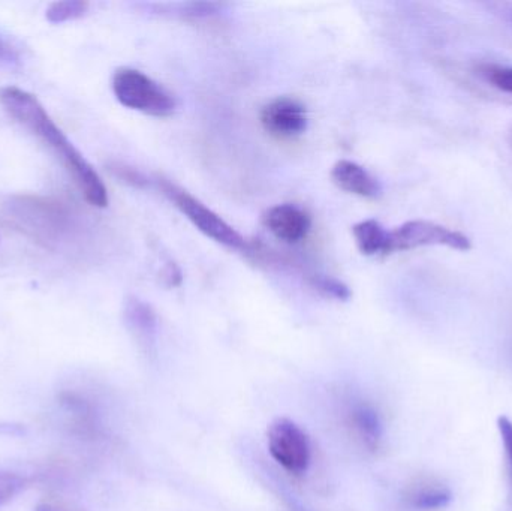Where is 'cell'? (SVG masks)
<instances>
[{
  "mask_svg": "<svg viewBox=\"0 0 512 511\" xmlns=\"http://www.w3.org/2000/svg\"><path fill=\"white\" fill-rule=\"evenodd\" d=\"M0 104L15 122L20 123L53 150L90 206L98 209L108 206L107 186L102 182L98 171L63 134L35 95L20 87H3L0 90Z\"/></svg>",
  "mask_w": 512,
  "mask_h": 511,
  "instance_id": "cell-1",
  "label": "cell"
},
{
  "mask_svg": "<svg viewBox=\"0 0 512 511\" xmlns=\"http://www.w3.org/2000/svg\"><path fill=\"white\" fill-rule=\"evenodd\" d=\"M111 86L117 101L129 110L152 117H168L176 111V98L138 69H117Z\"/></svg>",
  "mask_w": 512,
  "mask_h": 511,
  "instance_id": "cell-2",
  "label": "cell"
},
{
  "mask_svg": "<svg viewBox=\"0 0 512 511\" xmlns=\"http://www.w3.org/2000/svg\"><path fill=\"white\" fill-rule=\"evenodd\" d=\"M161 189L170 198L171 203H174L182 215H185L204 236L227 248L248 251L249 245L245 237L194 195L168 182H162Z\"/></svg>",
  "mask_w": 512,
  "mask_h": 511,
  "instance_id": "cell-3",
  "label": "cell"
},
{
  "mask_svg": "<svg viewBox=\"0 0 512 511\" xmlns=\"http://www.w3.org/2000/svg\"><path fill=\"white\" fill-rule=\"evenodd\" d=\"M421 246H447L466 252L472 248V243L468 236L459 231L423 219L405 222L396 230L390 231L388 254L411 251Z\"/></svg>",
  "mask_w": 512,
  "mask_h": 511,
  "instance_id": "cell-4",
  "label": "cell"
},
{
  "mask_svg": "<svg viewBox=\"0 0 512 511\" xmlns=\"http://www.w3.org/2000/svg\"><path fill=\"white\" fill-rule=\"evenodd\" d=\"M271 458L291 474L306 473L310 464V441L300 426L289 419H276L267 432Z\"/></svg>",
  "mask_w": 512,
  "mask_h": 511,
  "instance_id": "cell-5",
  "label": "cell"
},
{
  "mask_svg": "<svg viewBox=\"0 0 512 511\" xmlns=\"http://www.w3.org/2000/svg\"><path fill=\"white\" fill-rule=\"evenodd\" d=\"M262 128L277 140H294L307 131V110L297 99L280 96L264 105L259 114Z\"/></svg>",
  "mask_w": 512,
  "mask_h": 511,
  "instance_id": "cell-6",
  "label": "cell"
},
{
  "mask_svg": "<svg viewBox=\"0 0 512 511\" xmlns=\"http://www.w3.org/2000/svg\"><path fill=\"white\" fill-rule=\"evenodd\" d=\"M265 228L280 242L297 245L309 236L312 228L310 216L294 204H277L262 216Z\"/></svg>",
  "mask_w": 512,
  "mask_h": 511,
  "instance_id": "cell-7",
  "label": "cell"
},
{
  "mask_svg": "<svg viewBox=\"0 0 512 511\" xmlns=\"http://www.w3.org/2000/svg\"><path fill=\"white\" fill-rule=\"evenodd\" d=\"M330 177L337 188L357 197L373 200L382 192L381 183L376 177L357 162L348 161V159H340L336 162L331 168Z\"/></svg>",
  "mask_w": 512,
  "mask_h": 511,
  "instance_id": "cell-8",
  "label": "cell"
},
{
  "mask_svg": "<svg viewBox=\"0 0 512 511\" xmlns=\"http://www.w3.org/2000/svg\"><path fill=\"white\" fill-rule=\"evenodd\" d=\"M352 236H354L358 251L366 257H375L379 254L388 255L390 231L385 230L376 219H366V221L355 224L352 227Z\"/></svg>",
  "mask_w": 512,
  "mask_h": 511,
  "instance_id": "cell-9",
  "label": "cell"
},
{
  "mask_svg": "<svg viewBox=\"0 0 512 511\" xmlns=\"http://www.w3.org/2000/svg\"><path fill=\"white\" fill-rule=\"evenodd\" d=\"M349 425L367 449H379L382 441V423L378 413L369 405H358L349 413Z\"/></svg>",
  "mask_w": 512,
  "mask_h": 511,
  "instance_id": "cell-10",
  "label": "cell"
},
{
  "mask_svg": "<svg viewBox=\"0 0 512 511\" xmlns=\"http://www.w3.org/2000/svg\"><path fill=\"white\" fill-rule=\"evenodd\" d=\"M450 489L441 483H421L408 492V501L414 509L423 511L441 510L450 504Z\"/></svg>",
  "mask_w": 512,
  "mask_h": 511,
  "instance_id": "cell-11",
  "label": "cell"
},
{
  "mask_svg": "<svg viewBox=\"0 0 512 511\" xmlns=\"http://www.w3.org/2000/svg\"><path fill=\"white\" fill-rule=\"evenodd\" d=\"M126 320L138 335L149 339L156 330V315L149 305L138 299L129 300L126 306Z\"/></svg>",
  "mask_w": 512,
  "mask_h": 511,
  "instance_id": "cell-12",
  "label": "cell"
},
{
  "mask_svg": "<svg viewBox=\"0 0 512 511\" xmlns=\"http://www.w3.org/2000/svg\"><path fill=\"white\" fill-rule=\"evenodd\" d=\"M306 281L312 290L321 294L325 299L337 300V302H348L351 299L352 293L348 285L333 276L312 273V275L306 276Z\"/></svg>",
  "mask_w": 512,
  "mask_h": 511,
  "instance_id": "cell-13",
  "label": "cell"
},
{
  "mask_svg": "<svg viewBox=\"0 0 512 511\" xmlns=\"http://www.w3.org/2000/svg\"><path fill=\"white\" fill-rule=\"evenodd\" d=\"M89 9V3L83 0H65V2H53L45 11V18L50 23L60 24L65 21L77 20L83 17Z\"/></svg>",
  "mask_w": 512,
  "mask_h": 511,
  "instance_id": "cell-14",
  "label": "cell"
},
{
  "mask_svg": "<svg viewBox=\"0 0 512 511\" xmlns=\"http://www.w3.org/2000/svg\"><path fill=\"white\" fill-rule=\"evenodd\" d=\"M480 72L496 89L512 93V66L487 63V65L480 66Z\"/></svg>",
  "mask_w": 512,
  "mask_h": 511,
  "instance_id": "cell-15",
  "label": "cell"
},
{
  "mask_svg": "<svg viewBox=\"0 0 512 511\" xmlns=\"http://www.w3.org/2000/svg\"><path fill=\"white\" fill-rule=\"evenodd\" d=\"M24 479L17 474L0 471V507L17 497L24 489Z\"/></svg>",
  "mask_w": 512,
  "mask_h": 511,
  "instance_id": "cell-16",
  "label": "cell"
},
{
  "mask_svg": "<svg viewBox=\"0 0 512 511\" xmlns=\"http://www.w3.org/2000/svg\"><path fill=\"white\" fill-rule=\"evenodd\" d=\"M498 431L504 444L505 459H507L508 474H510L511 501H512V422L507 416L498 419Z\"/></svg>",
  "mask_w": 512,
  "mask_h": 511,
  "instance_id": "cell-17",
  "label": "cell"
},
{
  "mask_svg": "<svg viewBox=\"0 0 512 511\" xmlns=\"http://www.w3.org/2000/svg\"><path fill=\"white\" fill-rule=\"evenodd\" d=\"M111 171H113L114 176L119 177L120 180L128 183V185L135 186V188H144L149 183V180L143 174L138 173L134 168L126 167V165H113Z\"/></svg>",
  "mask_w": 512,
  "mask_h": 511,
  "instance_id": "cell-18",
  "label": "cell"
},
{
  "mask_svg": "<svg viewBox=\"0 0 512 511\" xmlns=\"http://www.w3.org/2000/svg\"><path fill=\"white\" fill-rule=\"evenodd\" d=\"M8 56V50H6L5 45H3V42L0 41V59H3V57Z\"/></svg>",
  "mask_w": 512,
  "mask_h": 511,
  "instance_id": "cell-19",
  "label": "cell"
},
{
  "mask_svg": "<svg viewBox=\"0 0 512 511\" xmlns=\"http://www.w3.org/2000/svg\"><path fill=\"white\" fill-rule=\"evenodd\" d=\"M36 511H54L53 509H50V507H38Z\"/></svg>",
  "mask_w": 512,
  "mask_h": 511,
  "instance_id": "cell-20",
  "label": "cell"
},
{
  "mask_svg": "<svg viewBox=\"0 0 512 511\" xmlns=\"http://www.w3.org/2000/svg\"><path fill=\"white\" fill-rule=\"evenodd\" d=\"M511 144H512V132H511Z\"/></svg>",
  "mask_w": 512,
  "mask_h": 511,
  "instance_id": "cell-21",
  "label": "cell"
}]
</instances>
